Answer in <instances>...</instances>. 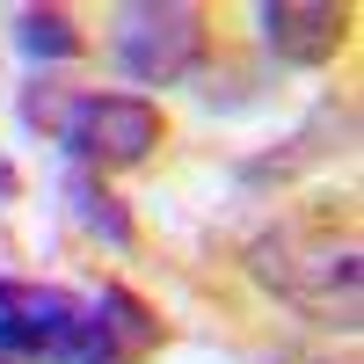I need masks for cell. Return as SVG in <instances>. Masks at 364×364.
<instances>
[{
	"label": "cell",
	"mask_w": 364,
	"mask_h": 364,
	"mask_svg": "<svg viewBox=\"0 0 364 364\" xmlns=\"http://www.w3.org/2000/svg\"><path fill=\"white\" fill-rule=\"evenodd\" d=\"M248 277L269 299H284L291 314L357 336V306H364L357 240H336L328 226H306V219H277L248 240Z\"/></svg>",
	"instance_id": "6da1fadb"
},
{
	"label": "cell",
	"mask_w": 364,
	"mask_h": 364,
	"mask_svg": "<svg viewBox=\"0 0 364 364\" xmlns=\"http://www.w3.org/2000/svg\"><path fill=\"white\" fill-rule=\"evenodd\" d=\"M109 44L139 87H175L204 66L211 29H204V8H190V0H132V8H117Z\"/></svg>",
	"instance_id": "7a4b0ae2"
},
{
	"label": "cell",
	"mask_w": 364,
	"mask_h": 364,
	"mask_svg": "<svg viewBox=\"0 0 364 364\" xmlns=\"http://www.w3.org/2000/svg\"><path fill=\"white\" fill-rule=\"evenodd\" d=\"M161 102H146V95H80L73 117H66V132H58V146L73 154V168L87 175H109V168H139V161H154V146H161Z\"/></svg>",
	"instance_id": "3957f363"
},
{
	"label": "cell",
	"mask_w": 364,
	"mask_h": 364,
	"mask_svg": "<svg viewBox=\"0 0 364 364\" xmlns=\"http://www.w3.org/2000/svg\"><path fill=\"white\" fill-rule=\"evenodd\" d=\"M80 336V291L0 277V357L8 364H66Z\"/></svg>",
	"instance_id": "277c9868"
},
{
	"label": "cell",
	"mask_w": 364,
	"mask_h": 364,
	"mask_svg": "<svg viewBox=\"0 0 364 364\" xmlns=\"http://www.w3.org/2000/svg\"><path fill=\"white\" fill-rule=\"evenodd\" d=\"M161 343H168L161 314L132 284H102L95 299H80V336L66 364H146Z\"/></svg>",
	"instance_id": "5b68a950"
},
{
	"label": "cell",
	"mask_w": 364,
	"mask_h": 364,
	"mask_svg": "<svg viewBox=\"0 0 364 364\" xmlns=\"http://www.w3.org/2000/svg\"><path fill=\"white\" fill-rule=\"evenodd\" d=\"M262 44L277 66H336V51L350 44V8H328V0H262L255 8Z\"/></svg>",
	"instance_id": "8992f818"
},
{
	"label": "cell",
	"mask_w": 364,
	"mask_h": 364,
	"mask_svg": "<svg viewBox=\"0 0 364 364\" xmlns=\"http://www.w3.org/2000/svg\"><path fill=\"white\" fill-rule=\"evenodd\" d=\"M58 197H66L73 226H80V233H95L102 248H117V255H132V248H139V219H132V204L117 197L102 175H87V168H66Z\"/></svg>",
	"instance_id": "52a82bcc"
},
{
	"label": "cell",
	"mask_w": 364,
	"mask_h": 364,
	"mask_svg": "<svg viewBox=\"0 0 364 364\" xmlns=\"http://www.w3.org/2000/svg\"><path fill=\"white\" fill-rule=\"evenodd\" d=\"M328 132L350 139V102H343V109H336V102H321V109H314V124L284 139V154H269V161H240V182H284V175H299V168L328 161V146H321Z\"/></svg>",
	"instance_id": "ba28073f"
},
{
	"label": "cell",
	"mask_w": 364,
	"mask_h": 364,
	"mask_svg": "<svg viewBox=\"0 0 364 364\" xmlns=\"http://www.w3.org/2000/svg\"><path fill=\"white\" fill-rule=\"evenodd\" d=\"M15 44H22V58H37V66H73L87 51L73 8H15Z\"/></svg>",
	"instance_id": "9c48e42d"
},
{
	"label": "cell",
	"mask_w": 364,
	"mask_h": 364,
	"mask_svg": "<svg viewBox=\"0 0 364 364\" xmlns=\"http://www.w3.org/2000/svg\"><path fill=\"white\" fill-rule=\"evenodd\" d=\"M73 102H80V87H66V80L37 73V80L22 87L15 117H22V132H37V139H58V132H66V117H73Z\"/></svg>",
	"instance_id": "30bf717a"
},
{
	"label": "cell",
	"mask_w": 364,
	"mask_h": 364,
	"mask_svg": "<svg viewBox=\"0 0 364 364\" xmlns=\"http://www.w3.org/2000/svg\"><path fill=\"white\" fill-rule=\"evenodd\" d=\"M0 364H8V357H0Z\"/></svg>",
	"instance_id": "8fae6325"
}]
</instances>
